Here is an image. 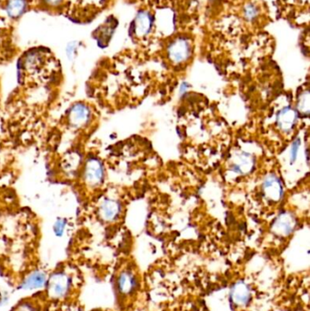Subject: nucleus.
Wrapping results in <instances>:
<instances>
[{
	"mask_svg": "<svg viewBox=\"0 0 310 311\" xmlns=\"http://www.w3.org/2000/svg\"><path fill=\"white\" fill-rule=\"evenodd\" d=\"M231 296L237 305L245 306L251 299V291L247 284L240 282L236 284L235 287L232 289Z\"/></svg>",
	"mask_w": 310,
	"mask_h": 311,
	"instance_id": "12",
	"label": "nucleus"
},
{
	"mask_svg": "<svg viewBox=\"0 0 310 311\" xmlns=\"http://www.w3.org/2000/svg\"><path fill=\"white\" fill-rule=\"evenodd\" d=\"M105 176L102 163L99 161L98 158H91L89 159L84 170H83V179L88 186L91 188H96L102 184Z\"/></svg>",
	"mask_w": 310,
	"mask_h": 311,
	"instance_id": "2",
	"label": "nucleus"
},
{
	"mask_svg": "<svg viewBox=\"0 0 310 311\" xmlns=\"http://www.w3.org/2000/svg\"><path fill=\"white\" fill-rule=\"evenodd\" d=\"M168 53L169 58L179 64L185 62L189 57L191 54V47L186 38L179 37L169 45Z\"/></svg>",
	"mask_w": 310,
	"mask_h": 311,
	"instance_id": "5",
	"label": "nucleus"
},
{
	"mask_svg": "<svg viewBox=\"0 0 310 311\" xmlns=\"http://www.w3.org/2000/svg\"><path fill=\"white\" fill-rule=\"evenodd\" d=\"M118 290L123 295H130L136 290L137 280L136 276L130 271H123L117 280Z\"/></svg>",
	"mask_w": 310,
	"mask_h": 311,
	"instance_id": "10",
	"label": "nucleus"
},
{
	"mask_svg": "<svg viewBox=\"0 0 310 311\" xmlns=\"http://www.w3.org/2000/svg\"><path fill=\"white\" fill-rule=\"evenodd\" d=\"M121 212V205L118 200L106 199L99 206V213L104 221L111 222L119 217Z\"/></svg>",
	"mask_w": 310,
	"mask_h": 311,
	"instance_id": "8",
	"label": "nucleus"
},
{
	"mask_svg": "<svg viewBox=\"0 0 310 311\" xmlns=\"http://www.w3.org/2000/svg\"><path fill=\"white\" fill-rule=\"evenodd\" d=\"M245 16L249 20H253L258 16V10L255 6L250 4L245 8Z\"/></svg>",
	"mask_w": 310,
	"mask_h": 311,
	"instance_id": "17",
	"label": "nucleus"
},
{
	"mask_svg": "<svg viewBox=\"0 0 310 311\" xmlns=\"http://www.w3.org/2000/svg\"><path fill=\"white\" fill-rule=\"evenodd\" d=\"M47 297L53 300H62L69 297L74 289V279L64 270L54 272L47 277L46 284Z\"/></svg>",
	"mask_w": 310,
	"mask_h": 311,
	"instance_id": "1",
	"label": "nucleus"
},
{
	"mask_svg": "<svg viewBox=\"0 0 310 311\" xmlns=\"http://www.w3.org/2000/svg\"><path fill=\"white\" fill-rule=\"evenodd\" d=\"M47 276L41 270H34L24 277L19 283V289L23 290H37L46 287Z\"/></svg>",
	"mask_w": 310,
	"mask_h": 311,
	"instance_id": "6",
	"label": "nucleus"
},
{
	"mask_svg": "<svg viewBox=\"0 0 310 311\" xmlns=\"http://www.w3.org/2000/svg\"><path fill=\"white\" fill-rule=\"evenodd\" d=\"M310 111L309 91L305 90L302 92L296 104V112L302 116H307Z\"/></svg>",
	"mask_w": 310,
	"mask_h": 311,
	"instance_id": "14",
	"label": "nucleus"
},
{
	"mask_svg": "<svg viewBox=\"0 0 310 311\" xmlns=\"http://www.w3.org/2000/svg\"><path fill=\"white\" fill-rule=\"evenodd\" d=\"M28 8L27 0H9L7 6V12L11 18H18L25 13Z\"/></svg>",
	"mask_w": 310,
	"mask_h": 311,
	"instance_id": "13",
	"label": "nucleus"
},
{
	"mask_svg": "<svg viewBox=\"0 0 310 311\" xmlns=\"http://www.w3.org/2000/svg\"><path fill=\"white\" fill-rule=\"evenodd\" d=\"M254 165H255V159L250 154L240 152L236 155L233 158L231 168L237 173L244 175L253 169Z\"/></svg>",
	"mask_w": 310,
	"mask_h": 311,
	"instance_id": "9",
	"label": "nucleus"
},
{
	"mask_svg": "<svg viewBox=\"0 0 310 311\" xmlns=\"http://www.w3.org/2000/svg\"><path fill=\"white\" fill-rule=\"evenodd\" d=\"M153 25V18L146 11H139L134 21L135 33L138 37H144L150 32Z\"/></svg>",
	"mask_w": 310,
	"mask_h": 311,
	"instance_id": "11",
	"label": "nucleus"
},
{
	"mask_svg": "<svg viewBox=\"0 0 310 311\" xmlns=\"http://www.w3.org/2000/svg\"><path fill=\"white\" fill-rule=\"evenodd\" d=\"M264 198L271 202H278L283 198V185L278 176L269 174L265 177L262 184Z\"/></svg>",
	"mask_w": 310,
	"mask_h": 311,
	"instance_id": "3",
	"label": "nucleus"
},
{
	"mask_svg": "<svg viewBox=\"0 0 310 311\" xmlns=\"http://www.w3.org/2000/svg\"><path fill=\"white\" fill-rule=\"evenodd\" d=\"M296 219L293 214L285 211L279 214L272 225V231L279 237L289 236L296 228Z\"/></svg>",
	"mask_w": 310,
	"mask_h": 311,
	"instance_id": "4",
	"label": "nucleus"
},
{
	"mask_svg": "<svg viewBox=\"0 0 310 311\" xmlns=\"http://www.w3.org/2000/svg\"><path fill=\"white\" fill-rule=\"evenodd\" d=\"M15 311H37L36 310V308H35V306L32 305V304H30V303H28V302H24L22 304H19L17 307L15 308Z\"/></svg>",
	"mask_w": 310,
	"mask_h": 311,
	"instance_id": "18",
	"label": "nucleus"
},
{
	"mask_svg": "<svg viewBox=\"0 0 310 311\" xmlns=\"http://www.w3.org/2000/svg\"><path fill=\"white\" fill-rule=\"evenodd\" d=\"M6 47H11V36L5 20L0 19V49H4Z\"/></svg>",
	"mask_w": 310,
	"mask_h": 311,
	"instance_id": "15",
	"label": "nucleus"
},
{
	"mask_svg": "<svg viewBox=\"0 0 310 311\" xmlns=\"http://www.w3.org/2000/svg\"><path fill=\"white\" fill-rule=\"evenodd\" d=\"M297 112L291 107H285L277 113V125L285 133L290 132L296 125Z\"/></svg>",
	"mask_w": 310,
	"mask_h": 311,
	"instance_id": "7",
	"label": "nucleus"
},
{
	"mask_svg": "<svg viewBox=\"0 0 310 311\" xmlns=\"http://www.w3.org/2000/svg\"><path fill=\"white\" fill-rule=\"evenodd\" d=\"M301 141L298 138L294 140L293 144L291 146V149H290V159H291V162H294L296 159L297 157V154L299 151V148H300Z\"/></svg>",
	"mask_w": 310,
	"mask_h": 311,
	"instance_id": "16",
	"label": "nucleus"
}]
</instances>
